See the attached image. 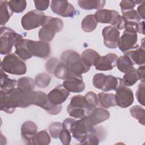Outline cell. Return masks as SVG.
Listing matches in <instances>:
<instances>
[{"mask_svg": "<svg viewBox=\"0 0 145 145\" xmlns=\"http://www.w3.org/2000/svg\"><path fill=\"white\" fill-rule=\"evenodd\" d=\"M15 79H12L8 78V75L3 70L1 69V89L3 91L10 90L14 88L16 83Z\"/></svg>", "mask_w": 145, "mask_h": 145, "instance_id": "obj_32", "label": "cell"}, {"mask_svg": "<svg viewBox=\"0 0 145 145\" xmlns=\"http://www.w3.org/2000/svg\"><path fill=\"white\" fill-rule=\"evenodd\" d=\"M41 26L39 32V38L40 40L48 42L53 39L56 33L62 29L63 23L58 18L45 15Z\"/></svg>", "mask_w": 145, "mask_h": 145, "instance_id": "obj_3", "label": "cell"}, {"mask_svg": "<svg viewBox=\"0 0 145 145\" xmlns=\"http://www.w3.org/2000/svg\"><path fill=\"white\" fill-rule=\"evenodd\" d=\"M97 23L110 24L118 29H122L125 27V22L120 14L113 10L101 9L97 10L95 15Z\"/></svg>", "mask_w": 145, "mask_h": 145, "instance_id": "obj_5", "label": "cell"}, {"mask_svg": "<svg viewBox=\"0 0 145 145\" xmlns=\"http://www.w3.org/2000/svg\"><path fill=\"white\" fill-rule=\"evenodd\" d=\"M134 63L130 58L126 54L118 58L117 61V69L122 72L126 73L131 69H133Z\"/></svg>", "mask_w": 145, "mask_h": 145, "instance_id": "obj_30", "label": "cell"}, {"mask_svg": "<svg viewBox=\"0 0 145 145\" xmlns=\"http://www.w3.org/2000/svg\"><path fill=\"white\" fill-rule=\"evenodd\" d=\"M62 84L69 92L74 93L83 92L85 89V84L81 75L69 74Z\"/></svg>", "mask_w": 145, "mask_h": 145, "instance_id": "obj_15", "label": "cell"}, {"mask_svg": "<svg viewBox=\"0 0 145 145\" xmlns=\"http://www.w3.org/2000/svg\"><path fill=\"white\" fill-rule=\"evenodd\" d=\"M138 32L144 35V21H142V22L139 23Z\"/></svg>", "mask_w": 145, "mask_h": 145, "instance_id": "obj_50", "label": "cell"}, {"mask_svg": "<svg viewBox=\"0 0 145 145\" xmlns=\"http://www.w3.org/2000/svg\"><path fill=\"white\" fill-rule=\"evenodd\" d=\"M14 46L15 48V54L23 61L30 59L32 57L27 48L26 39H20L15 43Z\"/></svg>", "mask_w": 145, "mask_h": 145, "instance_id": "obj_25", "label": "cell"}, {"mask_svg": "<svg viewBox=\"0 0 145 145\" xmlns=\"http://www.w3.org/2000/svg\"><path fill=\"white\" fill-rule=\"evenodd\" d=\"M62 129V124L61 122H53L49 126V131L50 136L55 139L58 138L59 133Z\"/></svg>", "mask_w": 145, "mask_h": 145, "instance_id": "obj_41", "label": "cell"}, {"mask_svg": "<svg viewBox=\"0 0 145 145\" xmlns=\"http://www.w3.org/2000/svg\"><path fill=\"white\" fill-rule=\"evenodd\" d=\"M144 65L140 66L138 67L137 70V72L139 78V79L142 82H144L145 81V74H144Z\"/></svg>", "mask_w": 145, "mask_h": 145, "instance_id": "obj_48", "label": "cell"}, {"mask_svg": "<svg viewBox=\"0 0 145 145\" xmlns=\"http://www.w3.org/2000/svg\"><path fill=\"white\" fill-rule=\"evenodd\" d=\"M97 25V22L95 18L94 15L92 14L85 16L82 20L81 24L82 29L87 33L93 31L96 29Z\"/></svg>", "mask_w": 145, "mask_h": 145, "instance_id": "obj_29", "label": "cell"}, {"mask_svg": "<svg viewBox=\"0 0 145 145\" xmlns=\"http://www.w3.org/2000/svg\"><path fill=\"white\" fill-rule=\"evenodd\" d=\"M144 39L142 40V45L140 46L137 44L131 50L126 52L125 54L128 56L133 63L138 65H144L145 63V52Z\"/></svg>", "mask_w": 145, "mask_h": 145, "instance_id": "obj_20", "label": "cell"}, {"mask_svg": "<svg viewBox=\"0 0 145 145\" xmlns=\"http://www.w3.org/2000/svg\"><path fill=\"white\" fill-rule=\"evenodd\" d=\"M137 40V33L125 30L122 35L120 37L118 46L121 52L125 53L135 47Z\"/></svg>", "mask_w": 145, "mask_h": 145, "instance_id": "obj_16", "label": "cell"}, {"mask_svg": "<svg viewBox=\"0 0 145 145\" xmlns=\"http://www.w3.org/2000/svg\"><path fill=\"white\" fill-rule=\"evenodd\" d=\"M97 97L100 104L105 108L117 106L115 95L113 93L100 92L98 93Z\"/></svg>", "mask_w": 145, "mask_h": 145, "instance_id": "obj_27", "label": "cell"}, {"mask_svg": "<svg viewBox=\"0 0 145 145\" xmlns=\"http://www.w3.org/2000/svg\"><path fill=\"white\" fill-rule=\"evenodd\" d=\"M144 82H141L136 92V97L138 101L143 106H144Z\"/></svg>", "mask_w": 145, "mask_h": 145, "instance_id": "obj_44", "label": "cell"}, {"mask_svg": "<svg viewBox=\"0 0 145 145\" xmlns=\"http://www.w3.org/2000/svg\"><path fill=\"white\" fill-rule=\"evenodd\" d=\"M59 138L63 144H69L71 139L70 133L67 130L63 128L59 133Z\"/></svg>", "mask_w": 145, "mask_h": 145, "instance_id": "obj_45", "label": "cell"}, {"mask_svg": "<svg viewBox=\"0 0 145 145\" xmlns=\"http://www.w3.org/2000/svg\"><path fill=\"white\" fill-rule=\"evenodd\" d=\"M33 105L42 108L52 115H57L62 110L61 105H56L50 103L48 99L47 95L41 91H35Z\"/></svg>", "mask_w": 145, "mask_h": 145, "instance_id": "obj_10", "label": "cell"}, {"mask_svg": "<svg viewBox=\"0 0 145 145\" xmlns=\"http://www.w3.org/2000/svg\"><path fill=\"white\" fill-rule=\"evenodd\" d=\"M106 137V131L103 126H97L89 132L81 144H98Z\"/></svg>", "mask_w": 145, "mask_h": 145, "instance_id": "obj_21", "label": "cell"}, {"mask_svg": "<svg viewBox=\"0 0 145 145\" xmlns=\"http://www.w3.org/2000/svg\"><path fill=\"white\" fill-rule=\"evenodd\" d=\"M87 116H89L91 117L94 125H96L108 120L110 117V113L105 109L95 108L91 110Z\"/></svg>", "mask_w": 145, "mask_h": 145, "instance_id": "obj_23", "label": "cell"}, {"mask_svg": "<svg viewBox=\"0 0 145 145\" xmlns=\"http://www.w3.org/2000/svg\"><path fill=\"white\" fill-rule=\"evenodd\" d=\"M34 80L36 86L39 88H44L49 84L51 80V77L48 74L41 73L35 76Z\"/></svg>", "mask_w": 145, "mask_h": 145, "instance_id": "obj_38", "label": "cell"}, {"mask_svg": "<svg viewBox=\"0 0 145 145\" xmlns=\"http://www.w3.org/2000/svg\"><path fill=\"white\" fill-rule=\"evenodd\" d=\"M26 43L32 56L44 58L48 57L50 53V47L47 42L26 39Z\"/></svg>", "mask_w": 145, "mask_h": 145, "instance_id": "obj_11", "label": "cell"}, {"mask_svg": "<svg viewBox=\"0 0 145 145\" xmlns=\"http://www.w3.org/2000/svg\"><path fill=\"white\" fill-rule=\"evenodd\" d=\"M105 1L103 0H79L78 1L79 7L84 10H101L104 7Z\"/></svg>", "mask_w": 145, "mask_h": 145, "instance_id": "obj_26", "label": "cell"}, {"mask_svg": "<svg viewBox=\"0 0 145 145\" xmlns=\"http://www.w3.org/2000/svg\"><path fill=\"white\" fill-rule=\"evenodd\" d=\"M8 6L13 12H23L27 6V2L25 0H12L8 1Z\"/></svg>", "mask_w": 145, "mask_h": 145, "instance_id": "obj_37", "label": "cell"}, {"mask_svg": "<svg viewBox=\"0 0 145 145\" xmlns=\"http://www.w3.org/2000/svg\"><path fill=\"white\" fill-rule=\"evenodd\" d=\"M35 6L37 10L42 11L46 10L49 5L50 1L48 0H40V1H34Z\"/></svg>", "mask_w": 145, "mask_h": 145, "instance_id": "obj_46", "label": "cell"}, {"mask_svg": "<svg viewBox=\"0 0 145 145\" xmlns=\"http://www.w3.org/2000/svg\"><path fill=\"white\" fill-rule=\"evenodd\" d=\"M70 95L69 92L63 86L59 84L52 89L47 95L49 102L54 105H61Z\"/></svg>", "mask_w": 145, "mask_h": 145, "instance_id": "obj_17", "label": "cell"}, {"mask_svg": "<svg viewBox=\"0 0 145 145\" xmlns=\"http://www.w3.org/2000/svg\"><path fill=\"white\" fill-rule=\"evenodd\" d=\"M115 95L117 105L122 108L130 106L134 101V95L132 90L125 86H121L116 91Z\"/></svg>", "mask_w": 145, "mask_h": 145, "instance_id": "obj_13", "label": "cell"}, {"mask_svg": "<svg viewBox=\"0 0 145 145\" xmlns=\"http://www.w3.org/2000/svg\"><path fill=\"white\" fill-rule=\"evenodd\" d=\"M84 97L91 112L93 109L96 107L99 104V99L97 95L93 92H88L85 95Z\"/></svg>", "mask_w": 145, "mask_h": 145, "instance_id": "obj_40", "label": "cell"}, {"mask_svg": "<svg viewBox=\"0 0 145 145\" xmlns=\"http://www.w3.org/2000/svg\"><path fill=\"white\" fill-rule=\"evenodd\" d=\"M61 59L67 66L70 74L82 75L89 70L90 67L84 63L80 55L75 50L69 49L64 51L61 54Z\"/></svg>", "mask_w": 145, "mask_h": 145, "instance_id": "obj_2", "label": "cell"}, {"mask_svg": "<svg viewBox=\"0 0 145 145\" xmlns=\"http://www.w3.org/2000/svg\"><path fill=\"white\" fill-rule=\"evenodd\" d=\"M144 1H130V0H124L120 2V6L121 8V12H124L126 11L133 10L137 4L143 3Z\"/></svg>", "mask_w": 145, "mask_h": 145, "instance_id": "obj_42", "label": "cell"}, {"mask_svg": "<svg viewBox=\"0 0 145 145\" xmlns=\"http://www.w3.org/2000/svg\"><path fill=\"white\" fill-rule=\"evenodd\" d=\"M105 76V75L103 73H98L95 74L93 76L92 79V84L93 86L97 89H101L103 86Z\"/></svg>", "mask_w": 145, "mask_h": 145, "instance_id": "obj_43", "label": "cell"}, {"mask_svg": "<svg viewBox=\"0 0 145 145\" xmlns=\"http://www.w3.org/2000/svg\"><path fill=\"white\" fill-rule=\"evenodd\" d=\"M94 126L91 117L86 116L79 120H75L70 132L76 140L82 143L86 135L93 129Z\"/></svg>", "mask_w": 145, "mask_h": 145, "instance_id": "obj_6", "label": "cell"}, {"mask_svg": "<svg viewBox=\"0 0 145 145\" xmlns=\"http://www.w3.org/2000/svg\"><path fill=\"white\" fill-rule=\"evenodd\" d=\"M67 112L70 117L82 118L87 116L90 110L86 103L84 96L75 95L71 99L67 108Z\"/></svg>", "mask_w": 145, "mask_h": 145, "instance_id": "obj_8", "label": "cell"}, {"mask_svg": "<svg viewBox=\"0 0 145 145\" xmlns=\"http://www.w3.org/2000/svg\"><path fill=\"white\" fill-rule=\"evenodd\" d=\"M22 38L23 37L21 35L17 33L12 29L6 27H1L0 35L1 54L2 55L10 54L12 46Z\"/></svg>", "mask_w": 145, "mask_h": 145, "instance_id": "obj_7", "label": "cell"}, {"mask_svg": "<svg viewBox=\"0 0 145 145\" xmlns=\"http://www.w3.org/2000/svg\"><path fill=\"white\" fill-rule=\"evenodd\" d=\"M34 91H24L14 88L7 91L1 90V110L12 114L16 108H26L33 105Z\"/></svg>", "mask_w": 145, "mask_h": 145, "instance_id": "obj_1", "label": "cell"}, {"mask_svg": "<svg viewBox=\"0 0 145 145\" xmlns=\"http://www.w3.org/2000/svg\"><path fill=\"white\" fill-rule=\"evenodd\" d=\"M13 12L9 7L7 1H0L1 25H5L12 16Z\"/></svg>", "mask_w": 145, "mask_h": 145, "instance_id": "obj_28", "label": "cell"}, {"mask_svg": "<svg viewBox=\"0 0 145 145\" xmlns=\"http://www.w3.org/2000/svg\"><path fill=\"white\" fill-rule=\"evenodd\" d=\"M45 15L42 11L33 10L27 12L21 20L22 26L25 30L29 31L42 25Z\"/></svg>", "mask_w": 145, "mask_h": 145, "instance_id": "obj_9", "label": "cell"}, {"mask_svg": "<svg viewBox=\"0 0 145 145\" xmlns=\"http://www.w3.org/2000/svg\"><path fill=\"white\" fill-rule=\"evenodd\" d=\"M137 12L141 19H144V2H143L137 8Z\"/></svg>", "mask_w": 145, "mask_h": 145, "instance_id": "obj_49", "label": "cell"}, {"mask_svg": "<svg viewBox=\"0 0 145 145\" xmlns=\"http://www.w3.org/2000/svg\"><path fill=\"white\" fill-rule=\"evenodd\" d=\"M50 7L54 13L63 17H74L77 12L67 1H52Z\"/></svg>", "mask_w": 145, "mask_h": 145, "instance_id": "obj_12", "label": "cell"}, {"mask_svg": "<svg viewBox=\"0 0 145 145\" xmlns=\"http://www.w3.org/2000/svg\"><path fill=\"white\" fill-rule=\"evenodd\" d=\"M122 16L125 22L139 23L141 19L137 11L134 9L122 12Z\"/></svg>", "mask_w": 145, "mask_h": 145, "instance_id": "obj_39", "label": "cell"}, {"mask_svg": "<svg viewBox=\"0 0 145 145\" xmlns=\"http://www.w3.org/2000/svg\"><path fill=\"white\" fill-rule=\"evenodd\" d=\"M117 59L118 56L117 54L110 53L104 56H101L94 66L97 70L99 71L111 70L116 66Z\"/></svg>", "mask_w": 145, "mask_h": 145, "instance_id": "obj_18", "label": "cell"}, {"mask_svg": "<svg viewBox=\"0 0 145 145\" xmlns=\"http://www.w3.org/2000/svg\"><path fill=\"white\" fill-rule=\"evenodd\" d=\"M1 69L10 74L18 75H24L27 71L24 61L14 53H10L4 57L1 63Z\"/></svg>", "mask_w": 145, "mask_h": 145, "instance_id": "obj_4", "label": "cell"}, {"mask_svg": "<svg viewBox=\"0 0 145 145\" xmlns=\"http://www.w3.org/2000/svg\"><path fill=\"white\" fill-rule=\"evenodd\" d=\"M52 74L58 79L64 80L69 75L70 71L67 66L63 62H58L55 66Z\"/></svg>", "mask_w": 145, "mask_h": 145, "instance_id": "obj_33", "label": "cell"}, {"mask_svg": "<svg viewBox=\"0 0 145 145\" xmlns=\"http://www.w3.org/2000/svg\"><path fill=\"white\" fill-rule=\"evenodd\" d=\"M58 62V60L56 58H51L50 59L48 60L45 65L46 71L49 73L52 74L55 66Z\"/></svg>", "mask_w": 145, "mask_h": 145, "instance_id": "obj_47", "label": "cell"}, {"mask_svg": "<svg viewBox=\"0 0 145 145\" xmlns=\"http://www.w3.org/2000/svg\"><path fill=\"white\" fill-rule=\"evenodd\" d=\"M122 85H123V83L121 78L111 75H105L101 90L104 92L111 90L116 91Z\"/></svg>", "mask_w": 145, "mask_h": 145, "instance_id": "obj_22", "label": "cell"}, {"mask_svg": "<svg viewBox=\"0 0 145 145\" xmlns=\"http://www.w3.org/2000/svg\"><path fill=\"white\" fill-rule=\"evenodd\" d=\"M50 137L46 130H41L37 133L34 137L33 144L48 145L50 143Z\"/></svg>", "mask_w": 145, "mask_h": 145, "instance_id": "obj_35", "label": "cell"}, {"mask_svg": "<svg viewBox=\"0 0 145 145\" xmlns=\"http://www.w3.org/2000/svg\"><path fill=\"white\" fill-rule=\"evenodd\" d=\"M122 82L125 86H132L135 84L139 78L137 72V70L134 67L125 73V75L122 78Z\"/></svg>", "mask_w": 145, "mask_h": 145, "instance_id": "obj_31", "label": "cell"}, {"mask_svg": "<svg viewBox=\"0 0 145 145\" xmlns=\"http://www.w3.org/2000/svg\"><path fill=\"white\" fill-rule=\"evenodd\" d=\"M130 114L135 118L137 119L139 123L142 125L145 124V112L143 108L140 105H134L130 109Z\"/></svg>", "mask_w": 145, "mask_h": 145, "instance_id": "obj_36", "label": "cell"}, {"mask_svg": "<svg viewBox=\"0 0 145 145\" xmlns=\"http://www.w3.org/2000/svg\"><path fill=\"white\" fill-rule=\"evenodd\" d=\"M35 86V80L28 76L20 78L17 81V87L24 91H33Z\"/></svg>", "mask_w": 145, "mask_h": 145, "instance_id": "obj_34", "label": "cell"}, {"mask_svg": "<svg viewBox=\"0 0 145 145\" xmlns=\"http://www.w3.org/2000/svg\"><path fill=\"white\" fill-rule=\"evenodd\" d=\"M102 35L105 46L110 49H115L118 47L120 32L117 28L111 25L106 26L103 29Z\"/></svg>", "mask_w": 145, "mask_h": 145, "instance_id": "obj_14", "label": "cell"}, {"mask_svg": "<svg viewBox=\"0 0 145 145\" xmlns=\"http://www.w3.org/2000/svg\"><path fill=\"white\" fill-rule=\"evenodd\" d=\"M101 56L96 51L92 49H87L82 54L81 58L84 63L89 67L95 66Z\"/></svg>", "mask_w": 145, "mask_h": 145, "instance_id": "obj_24", "label": "cell"}, {"mask_svg": "<svg viewBox=\"0 0 145 145\" xmlns=\"http://www.w3.org/2000/svg\"><path fill=\"white\" fill-rule=\"evenodd\" d=\"M37 126L36 124L31 121H25L21 127V135L22 139L27 144H33L34 137L37 133Z\"/></svg>", "mask_w": 145, "mask_h": 145, "instance_id": "obj_19", "label": "cell"}]
</instances>
